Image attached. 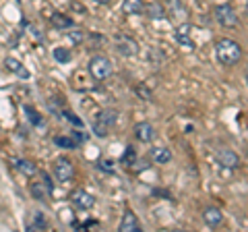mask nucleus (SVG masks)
<instances>
[{"instance_id": "f257e3e1", "label": "nucleus", "mask_w": 248, "mask_h": 232, "mask_svg": "<svg viewBox=\"0 0 248 232\" xmlns=\"http://www.w3.org/2000/svg\"><path fill=\"white\" fill-rule=\"evenodd\" d=\"M242 46H240L236 40H230V37H223L215 44V56H217V63L223 65V66H234L240 63L242 58Z\"/></svg>"}, {"instance_id": "f03ea898", "label": "nucleus", "mask_w": 248, "mask_h": 232, "mask_svg": "<svg viewBox=\"0 0 248 232\" xmlns=\"http://www.w3.org/2000/svg\"><path fill=\"white\" fill-rule=\"evenodd\" d=\"M112 73H114V65L104 54H95V56L89 60V75L95 81H106L108 77H112Z\"/></svg>"}, {"instance_id": "7ed1b4c3", "label": "nucleus", "mask_w": 248, "mask_h": 232, "mask_svg": "<svg viewBox=\"0 0 248 232\" xmlns=\"http://www.w3.org/2000/svg\"><path fill=\"white\" fill-rule=\"evenodd\" d=\"M116 125V112L114 110H102L95 116V122H93V135L104 139L110 135V131Z\"/></svg>"}, {"instance_id": "20e7f679", "label": "nucleus", "mask_w": 248, "mask_h": 232, "mask_svg": "<svg viewBox=\"0 0 248 232\" xmlns=\"http://www.w3.org/2000/svg\"><path fill=\"white\" fill-rule=\"evenodd\" d=\"M213 17L221 27H236L238 25V13L232 4H217L213 11Z\"/></svg>"}, {"instance_id": "39448f33", "label": "nucleus", "mask_w": 248, "mask_h": 232, "mask_svg": "<svg viewBox=\"0 0 248 232\" xmlns=\"http://www.w3.org/2000/svg\"><path fill=\"white\" fill-rule=\"evenodd\" d=\"M114 48L118 50V54H122V56H126V58L139 54V44L130 35H124V33L114 35Z\"/></svg>"}, {"instance_id": "423d86ee", "label": "nucleus", "mask_w": 248, "mask_h": 232, "mask_svg": "<svg viewBox=\"0 0 248 232\" xmlns=\"http://www.w3.org/2000/svg\"><path fill=\"white\" fill-rule=\"evenodd\" d=\"M54 176L58 182H71L75 176V166L68 158H58L54 162Z\"/></svg>"}, {"instance_id": "0eeeda50", "label": "nucleus", "mask_w": 248, "mask_h": 232, "mask_svg": "<svg viewBox=\"0 0 248 232\" xmlns=\"http://www.w3.org/2000/svg\"><path fill=\"white\" fill-rule=\"evenodd\" d=\"M174 37H176V42L180 44L182 48H186V50H192V48H195V42H192V25H190V23L182 21L180 25L176 27Z\"/></svg>"}, {"instance_id": "6e6552de", "label": "nucleus", "mask_w": 248, "mask_h": 232, "mask_svg": "<svg viewBox=\"0 0 248 232\" xmlns=\"http://www.w3.org/2000/svg\"><path fill=\"white\" fill-rule=\"evenodd\" d=\"M215 160H217V164L219 166H223V168H240V156L236 151H232V149H228V148H223V149H219L215 153Z\"/></svg>"}, {"instance_id": "1a4fd4ad", "label": "nucleus", "mask_w": 248, "mask_h": 232, "mask_svg": "<svg viewBox=\"0 0 248 232\" xmlns=\"http://www.w3.org/2000/svg\"><path fill=\"white\" fill-rule=\"evenodd\" d=\"M71 201H73L77 207H79V210H91V207L95 205V197H93L91 193H87L85 189H77V191H73Z\"/></svg>"}, {"instance_id": "9d476101", "label": "nucleus", "mask_w": 248, "mask_h": 232, "mask_svg": "<svg viewBox=\"0 0 248 232\" xmlns=\"http://www.w3.org/2000/svg\"><path fill=\"white\" fill-rule=\"evenodd\" d=\"M166 15H170V19H176V21H184L188 17V9L180 2V0H168V11Z\"/></svg>"}, {"instance_id": "9b49d317", "label": "nucleus", "mask_w": 248, "mask_h": 232, "mask_svg": "<svg viewBox=\"0 0 248 232\" xmlns=\"http://www.w3.org/2000/svg\"><path fill=\"white\" fill-rule=\"evenodd\" d=\"M143 15H147L151 21H161V19L168 17V15H166V6L161 4V2H157V0H153V2H147Z\"/></svg>"}, {"instance_id": "f8f14e48", "label": "nucleus", "mask_w": 248, "mask_h": 232, "mask_svg": "<svg viewBox=\"0 0 248 232\" xmlns=\"http://www.w3.org/2000/svg\"><path fill=\"white\" fill-rule=\"evenodd\" d=\"M135 137L139 139L141 143H151L153 137H155V129L151 122H139L135 127Z\"/></svg>"}, {"instance_id": "ddd939ff", "label": "nucleus", "mask_w": 248, "mask_h": 232, "mask_svg": "<svg viewBox=\"0 0 248 232\" xmlns=\"http://www.w3.org/2000/svg\"><path fill=\"white\" fill-rule=\"evenodd\" d=\"M118 230H120V232H137V230H141V224H139L137 215H135L133 212H130V210L124 212L122 220H120Z\"/></svg>"}, {"instance_id": "4468645a", "label": "nucleus", "mask_w": 248, "mask_h": 232, "mask_svg": "<svg viewBox=\"0 0 248 232\" xmlns=\"http://www.w3.org/2000/svg\"><path fill=\"white\" fill-rule=\"evenodd\" d=\"M203 220H205L207 226L215 228V226H219V224L223 222V212L219 210V207H213V205H211V207H205Z\"/></svg>"}, {"instance_id": "2eb2a0df", "label": "nucleus", "mask_w": 248, "mask_h": 232, "mask_svg": "<svg viewBox=\"0 0 248 232\" xmlns=\"http://www.w3.org/2000/svg\"><path fill=\"white\" fill-rule=\"evenodd\" d=\"M29 191H31V197L37 199V201H46V199L50 197V193H52V189H50L44 181H35V182H31Z\"/></svg>"}, {"instance_id": "dca6fc26", "label": "nucleus", "mask_w": 248, "mask_h": 232, "mask_svg": "<svg viewBox=\"0 0 248 232\" xmlns=\"http://www.w3.org/2000/svg\"><path fill=\"white\" fill-rule=\"evenodd\" d=\"M149 158L155 162V164H168V162L172 160V151L168 148H164V145H157V148H151Z\"/></svg>"}, {"instance_id": "f3484780", "label": "nucleus", "mask_w": 248, "mask_h": 232, "mask_svg": "<svg viewBox=\"0 0 248 232\" xmlns=\"http://www.w3.org/2000/svg\"><path fill=\"white\" fill-rule=\"evenodd\" d=\"M145 11V2L143 0H124L122 2V13L130 15V17H137V15H143Z\"/></svg>"}, {"instance_id": "a211bd4d", "label": "nucleus", "mask_w": 248, "mask_h": 232, "mask_svg": "<svg viewBox=\"0 0 248 232\" xmlns=\"http://www.w3.org/2000/svg\"><path fill=\"white\" fill-rule=\"evenodd\" d=\"M50 23H52L54 29H58V32H62V29H71L75 25L73 19L66 17V15H62V13H54L50 17Z\"/></svg>"}, {"instance_id": "6ab92c4d", "label": "nucleus", "mask_w": 248, "mask_h": 232, "mask_svg": "<svg viewBox=\"0 0 248 232\" xmlns=\"http://www.w3.org/2000/svg\"><path fill=\"white\" fill-rule=\"evenodd\" d=\"M4 66H6V71H11V73H15V75H19V77H23V79H27V77H29V71L19 63L17 58H11V56H9V58L4 60Z\"/></svg>"}, {"instance_id": "aec40b11", "label": "nucleus", "mask_w": 248, "mask_h": 232, "mask_svg": "<svg viewBox=\"0 0 248 232\" xmlns=\"http://www.w3.org/2000/svg\"><path fill=\"white\" fill-rule=\"evenodd\" d=\"M31 232H35V230H46L48 228V218L42 214V212H33V218H31L29 222V226H27Z\"/></svg>"}, {"instance_id": "412c9836", "label": "nucleus", "mask_w": 248, "mask_h": 232, "mask_svg": "<svg viewBox=\"0 0 248 232\" xmlns=\"http://www.w3.org/2000/svg\"><path fill=\"white\" fill-rule=\"evenodd\" d=\"M15 168H17L21 174H25V176L37 174V166L33 164V162H29V160H17L15 162Z\"/></svg>"}, {"instance_id": "4be33fe9", "label": "nucleus", "mask_w": 248, "mask_h": 232, "mask_svg": "<svg viewBox=\"0 0 248 232\" xmlns=\"http://www.w3.org/2000/svg\"><path fill=\"white\" fill-rule=\"evenodd\" d=\"M52 54H54V58H56L60 65H68L73 60V52L68 48H54Z\"/></svg>"}, {"instance_id": "5701e85b", "label": "nucleus", "mask_w": 248, "mask_h": 232, "mask_svg": "<svg viewBox=\"0 0 248 232\" xmlns=\"http://www.w3.org/2000/svg\"><path fill=\"white\" fill-rule=\"evenodd\" d=\"M54 143H56L58 148H64V149H75L77 145H79V139H75V137H54Z\"/></svg>"}, {"instance_id": "b1692460", "label": "nucleus", "mask_w": 248, "mask_h": 232, "mask_svg": "<svg viewBox=\"0 0 248 232\" xmlns=\"http://www.w3.org/2000/svg\"><path fill=\"white\" fill-rule=\"evenodd\" d=\"M122 164H126V166H133V164H137V151H135V148H126V151L122 153Z\"/></svg>"}, {"instance_id": "393cba45", "label": "nucleus", "mask_w": 248, "mask_h": 232, "mask_svg": "<svg viewBox=\"0 0 248 232\" xmlns=\"http://www.w3.org/2000/svg\"><path fill=\"white\" fill-rule=\"evenodd\" d=\"M25 114H27V118H29L31 122H33V125H42V118L37 116V112H35L31 106H25Z\"/></svg>"}, {"instance_id": "a878e982", "label": "nucleus", "mask_w": 248, "mask_h": 232, "mask_svg": "<svg viewBox=\"0 0 248 232\" xmlns=\"http://www.w3.org/2000/svg\"><path fill=\"white\" fill-rule=\"evenodd\" d=\"M83 32H81V29H73V32H68V40H71L73 44H81L83 42Z\"/></svg>"}, {"instance_id": "bb28decb", "label": "nucleus", "mask_w": 248, "mask_h": 232, "mask_svg": "<svg viewBox=\"0 0 248 232\" xmlns=\"http://www.w3.org/2000/svg\"><path fill=\"white\" fill-rule=\"evenodd\" d=\"M64 116H66V118L73 122V125H77V127H83V120L79 118V116H75L73 112H68V110H66V112H64Z\"/></svg>"}, {"instance_id": "cd10ccee", "label": "nucleus", "mask_w": 248, "mask_h": 232, "mask_svg": "<svg viewBox=\"0 0 248 232\" xmlns=\"http://www.w3.org/2000/svg\"><path fill=\"white\" fill-rule=\"evenodd\" d=\"M112 164H114L112 160H108V162L104 160V162H99V168H104V170H110V172H112V170H114V166H112Z\"/></svg>"}, {"instance_id": "c85d7f7f", "label": "nucleus", "mask_w": 248, "mask_h": 232, "mask_svg": "<svg viewBox=\"0 0 248 232\" xmlns=\"http://www.w3.org/2000/svg\"><path fill=\"white\" fill-rule=\"evenodd\" d=\"M71 6H73V11H79V13H85V6H81L79 2H71Z\"/></svg>"}, {"instance_id": "c756f323", "label": "nucleus", "mask_w": 248, "mask_h": 232, "mask_svg": "<svg viewBox=\"0 0 248 232\" xmlns=\"http://www.w3.org/2000/svg\"><path fill=\"white\" fill-rule=\"evenodd\" d=\"M93 2H97V4H110L112 0H93Z\"/></svg>"}]
</instances>
